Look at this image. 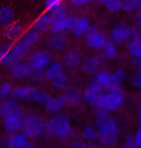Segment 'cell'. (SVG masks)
I'll list each match as a JSON object with an SVG mask.
<instances>
[{"label": "cell", "instance_id": "obj_11", "mask_svg": "<svg viewBox=\"0 0 141 148\" xmlns=\"http://www.w3.org/2000/svg\"><path fill=\"white\" fill-rule=\"evenodd\" d=\"M24 33V26L21 22H13L9 26L5 27L2 36L8 42H13L20 38Z\"/></svg>", "mask_w": 141, "mask_h": 148}, {"label": "cell", "instance_id": "obj_43", "mask_svg": "<svg viewBox=\"0 0 141 148\" xmlns=\"http://www.w3.org/2000/svg\"><path fill=\"white\" fill-rule=\"evenodd\" d=\"M137 38H139V31H138V29L135 28V27H131V40H134V39H137Z\"/></svg>", "mask_w": 141, "mask_h": 148}, {"label": "cell", "instance_id": "obj_34", "mask_svg": "<svg viewBox=\"0 0 141 148\" xmlns=\"http://www.w3.org/2000/svg\"><path fill=\"white\" fill-rule=\"evenodd\" d=\"M44 74H45V70L43 69H36V68H30V73L28 77L31 82H40L44 77Z\"/></svg>", "mask_w": 141, "mask_h": 148}, {"label": "cell", "instance_id": "obj_4", "mask_svg": "<svg viewBox=\"0 0 141 148\" xmlns=\"http://www.w3.org/2000/svg\"><path fill=\"white\" fill-rule=\"evenodd\" d=\"M48 126L52 135L60 139L68 140L73 136L70 119L65 114H56L49 120Z\"/></svg>", "mask_w": 141, "mask_h": 148}, {"label": "cell", "instance_id": "obj_42", "mask_svg": "<svg viewBox=\"0 0 141 148\" xmlns=\"http://www.w3.org/2000/svg\"><path fill=\"white\" fill-rule=\"evenodd\" d=\"M134 139H135V143H136V147H141V127L138 129L134 136Z\"/></svg>", "mask_w": 141, "mask_h": 148}, {"label": "cell", "instance_id": "obj_39", "mask_svg": "<svg viewBox=\"0 0 141 148\" xmlns=\"http://www.w3.org/2000/svg\"><path fill=\"white\" fill-rule=\"evenodd\" d=\"M124 147L126 148H134L136 147V143H135L134 136H129L124 142Z\"/></svg>", "mask_w": 141, "mask_h": 148}, {"label": "cell", "instance_id": "obj_1", "mask_svg": "<svg viewBox=\"0 0 141 148\" xmlns=\"http://www.w3.org/2000/svg\"><path fill=\"white\" fill-rule=\"evenodd\" d=\"M95 122L99 143L103 145L116 143L118 139V127L115 119L109 115V111L99 108L95 115Z\"/></svg>", "mask_w": 141, "mask_h": 148}, {"label": "cell", "instance_id": "obj_50", "mask_svg": "<svg viewBox=\"0 0 141 148\" xmlns=\"http://www.w3.org/2000/svg\"><path fill=\"white\" fill-rule=\"evenodd\" d=\"M139 71L141 72V62H140V64H139Z\"/></svg>", "mask_w": 141, "mask_h": 148}, {"label": "cell", "instance_id": "obj_14", "mask_svg": "<svg viewBox=\"0 0 141 148\" xmlns=\"http://www.w3.org/2000/svg\"><path fill=\"white\" fill-rule=\"evenodd\" d=\"M22 118L20 116H9L4 118L3 129L8 134H15L19 129H21L22 125Z\"/></svg>", "mask_w": 141, "mask_h": 148}, {"label": "cell", "instance_id": "obj_3", "mask_svg": "<svg viewBox=\"0 0 141 148\" xmlns=\"http://www.w3.org/2000/svg\"><path fill=\"white\" fill-rule=\"evenodd\" d=\"M14 99L26 101L29 103H37L40 105H46L50 101V96L46 92L41 91L40 89L34 86H20L13 89L11 94Z\"/></svg>", "mask_w": 141, "mask_h": 148}, {"label": "cell", "instance_id": "obj_13", "mask_svg": "<svg viewBox=\"0 0 141 148\" xmlns=\"http://www.w3.org/2000/svg\"><path fill=\"white\" fill-rule=\"evenodd\" d=\"M101 65V58L98 56H90L87 57L81 62V68L85 74L93 75L99 71V67Z\"/></svg>", "mask_w": 141, "mask_h": 148}, {"label": "cell", "instance_id": "obj_8", "mask_svg": "<svg viewBox=\"0 0 141 148\" xmlns=\"http://www.w3.org/2000/svg\"><path fill=\"white\" fill-rule=\"evenodd\" d=\"M131 27L127 24L120 23L114 26L110 32L109 40L114 44H122L124 42L131 40Z\"/></svg>", "mask_w": 141, "mask_h": 148}, {"label": "cell", "instance_id": "obj_44", "mask_svg": "<svg viewBox=\"0 0 141 148\" xmlns=\"http://www.w3.org/2000/svg\"><path fill=\"white\" fill-rule=\"evenodd\" d=\"M0 147H9V138L4 136L0 139Z\"/></svg>", "mask_w": 141, "mask_h": 148}, {"label": "cell", "instance_id": "obj_2", "mask_svg": "<svg viewBox=\"0 0 141 148\" xmlns=\"http://www.w3.org/2000/svg\"><path fill=\"white\" fill-rule=\"evenodd\" d=\"M108 92L103 94L97 105V108H101L109 112L118 110L123 106L125 100V93L119 87V85L111 84L108 88Z\"/></svg>", "mask_w": 141, "mask_h": 148}, {"label": "cell", "instance_id": "obj_47", "mask_svg": "<svg viewBox=\"0 0 141 148\" xmlns=\"http://www.w3.org/2000/svg\"><path fill=\"white\" fill-rule=\"evenodd\" d=\"M138 118H139V121L141 122V107L139 110H138Z\"/></svg>", "mask_w": 141, "mask_h": 148}, {"label": "cell", "instance_id": "obj_23", "mask_svg": "<svg viewBox=\"0 0 141 148\" xmlns=\"http://www.w3.org/2000/svg\"><path fill=\"white\" fill-rule=\"evenodd\" d=\"M51 25H52V23H51L50 16H49L48 12H46V14L42 15L34 22V28L35 30H37L38 32L48 31V29H50Z\"/></svg>", "mask_w": 141, "mask_h": 148}, {"label": "cell", "instance_id": "obj_46", "mask_svg": "<svg viewBox=\"0 0 141 148\" xmlns=\"http://www.w3.org/2000/svg\"><path fill=\"white\" fill-rule=\"evenodd\" d=\"M97 1L99 2V4H101V5H106V1L107 0H97Z\"/></svg>", "mask_w": 141, "mask_h": 148}, {"label": "cell", "instance_id": "obj_33", "mask_svg": "<svg viewBox=\"0 0 141 148\" xmlns=\"http://www.w3.org/2000/svg\"><path fill=\"white\" fill-rule=\"evenodd\" d=\"M138 8L137 0H123L122 1V10L125 13H132Z\"/></svg>", "mask_w": 141, "mask_h": 148}, {"label": "cell", "instance_id": "obj_25", "mask_svg": "<svg viewBox=\"0 0 141 148\" xmlns=\"http://www.w3.org/2000/svg\"><path fill=\"white\" fill-rule=\"evenodd\" d=\"M49 16H50V19H51V23L53 24L55 22L63 21L67 18V11H66V8L63 4H60L59 6H57L55 9L49 11Z\"/></svg>", "mask_w": 141, "mask_h": 148}, {"label": "cell", "instance_id": "obj_29", "mask_svg": "<svg viewBox=\"0 0 141 148\" xmlns=\"http://www.w3.org/2000/svg\"><path fill=\"white\" fill-rule=\"evenodd\" d=\"M82 138L86 141H93L96 138H98V131H96V129L94 128L92 125L87 126L82 132Z\"/></svg>", "mask_w": 141, "mask_h": 148}, {"label": "cell", "instance_id": "obj_38", "mask_svg": "<svg viewBox=\"0 0 141 148\" xmlns=\"http://www.w3.org/2000/svg\"><path fill=\"white\" fill-rule=\"evenodd\" d=\"M11 47H12V45L10 43H5L3 45H1V47H0V63H1L2 60H3L5 55L7 54V52L9 51Z\"/></svg>", "mask_w": 141, "mask_h": 148}, {"label": "cell", "instance_id": "obj_7", "mask_svg": "<svg viewBox=\"0 0 141 148\" xmlns=\"http://www.w3.org/2000/svg\"><path fill=\"white\" fill-rule=\"evenodd\" d=\"M51 54L48 51H39L32 53L28 58V65L30 68L45 70L50 64Z\"/></svg>", "mask_w": 141, "mask_h": 148}, {"label": "cell", "instance_id": "obj_22", "mask_svg": "<svg viewBox=\"0 0 141 148\" xmlns=\"http://www.w3.org/2000/svg\"><path fill=\"white\" fill-rule=\"evenodd\" d=\"M92 83L99 85L101 88H108L112 84L111 82V74L106 71H101L94 77Z\"/></svg>", "mask_w": 141, "mask_h": 148}, {"label": "cell", "instance_id": "obj_6", "mask_svg": "<svg viewBox=\"0 0 141 148\" xmlns=\"http://www.w3.org/2000/svg\"><path fill=\"white\" fill-rule=\"evenodd\" d=\"M9 116H20L23 117V112L15 99H5L2 100L0 104V117L1 118H7Z\"/></svg>", "mask_w": 141, "mask_h": 148}, {"label": "cell", "instance_id": "obj_16", "mask_svg": "<svg viewBox=\"0 0 141 148\" xmlns=\"http://www.w3.org/2000/svg\"><path fill=\"white\" fill-rule=\"evenodd\" d=\"M15 22V12L10 6L4 5L0 7V27L5 28Z\"/></svg>", "mask_w": 141, "mask_h": 148}, {"label": "cell", "instance_id": "obj_30", "mask_svg": "<svg viewBox=\"0 0 141 148\" xmlns=\"http://www.w3.org/2000/svg\"><path fill=\"white\" fill-rule=\"evenodd\" d=\"M125 79H126V74H125V72L121 69L116 70L115 72H113V74H111L112 84L120 86L124 82H125Z\"/></svg>", "mask_w": 141, "mask_h": 148}, {"label": "cell", "instance_id": "obj_24", "mask_svg": "<svg viewBox=\"0 0 141 148\" xmlns=\"http://www.w3.org/2000/svg\"><path fill=\"white\" fill-rule=\"evenodd\" d=\"M62 72H63L62 64H60L59 62H53V63L49 64V65L45 69L44 77H45L46 79L52 80L55 77H57L58 75Z\"/></svg>", "mask_w": 141, "mask_h": 148}, {"label": "cell", "instance_id": "obj_28", "mask_svg": "<svg viewBox=\"0 0 141 148\" xmlns=\"http://www.w3.org/2000/svg\"><path fill=\"white\" fill-rule=\"evenodd\" d=\"M104 57L106 59H114L117 56V49H116L114 43H107L106 46L104 47Z\"/></svg>", "mask_w": 141, "mask_h": 148}, {"label": "cell", "instance_id": "obj_9", "mask_svg": "<svg viewBox=\"0 0 141 148\" xmlns=\"http://www.w3.org/2000/svg\"><path fill=\"white\" fill-rule=\"evenodd\" d=\"M85 42L89 47L96 49H104V47L107 44L106 38L104 34H101L96 27L90 26L87 34L85 35Z\"/></svg>", "mask_w": 141, "mask_h": 148}, {"label": "cell", "instance_id": "obj_40", "mask_svg": "<svg viewBox=\"0 0 141 148\" xmlns=\"http://www.w3.org/2000/svg\"><path fill=\"white\" fill-rule=\"evenodd\" d=\"M88 145L85 141H80V140H76V141H73V143L71 144L72 147H77V148H85V147H88Z\"/></svg>", "mask_w": 141, "mask_h": 148}, {"label": "cell", "instance_id": "obj_18", "mask_svg": "<svg viewBox=\"0 0 141 148\" xmlns=\"http://www.w3.org/2000/svg\"><path fill=\"white\" fill-rule=\"evenodd\" d=\"M90 21L88 19L87 16H81L77 19L76 25L74 28V35L77 38H82L85 37V35L87 34L88 30L90 28Z\"/></svg>", "mask_w": 141, "mask_h": 148}, {"label": "cell", "instance_id": "obj_19", "mask_svg": "<svg viewBox=\"0 0 141 148\" xmlns=\"http://www.w3.org/2000/svg\"><path fill=\"white\" fill-rule=\"evenodd\" d=\"M28 142V136L23 133H15L9 138L10 148H24Z\"/></svg>", "mask_w": 141, "mask_h": 148}, {"label": "cell", "instance_id": "obj_27", "mask_svg": "<svg viewBox=\"0 0 141 148\" xmlns=\"http://www.w3.org/2000/svg\"><path fill=\"white\" fill-rule=\"evenodd\" d=\"M68 83V76L65 74V73H60L57 77H55L53 79H52V85L55 89L57 90H61L67 85Z\"/></svg>", "mask_w": 141, "mask_h": 148}, {"label": "cell", "instance_id": "obj_37", "mask_svg": "<svg viewBox=\"0 0 141 148\" xmlns=\"http://www.w3.org/2000/svg\"><path fill=\"white\" fill-rule=\"evenodd\" d=\"M131 82L135 88L141 89V72L140 71L134 73V76L131 77Z\"/></svg>", "mask_w": 141, "mask_h": 148}, {"label": "cell", "instance_id": "obj_10", "mask_svg": "<svg viewBox=\"0 0 141 148\" xmlns=\"http://www.w3.org/2000/svg\"><path fill=\"white\" fill-rule=\"evenodd\" d=\"M103 94V88L99 87V85L92 83V84L89 85L85 89V91L82 94V97H83L85 103H87L88 105L97 107V105H98Z\"/></svg>", "mask_w": 141, "mask_h": 148}, {"label": "cell", "instance_id": "obj_35", "mask_svg": "<svg viewBox=\"0 0 141 148\" xmlns=\"http://www.w3.org/2000/svg\"><path fill=\"white\" fill-rule=\"evenodd\" d=\"M77 16H67L64 21V28L65 30H74V28L76 27V22H77Z\"/></svg>", "mask_w": 141, "mask_h": 148}, {"label": "cell", "instance_id": "obj_5", "mask_svg": "<svg viewBox=\"0 0 141 148\" xmlns=\"http://www.w3.org/2000/svg\"><path fill=\"white\" fill-rule=\"evenodd\" d=\"M44 121L35 114H28V115L23 116L22 118V125H21V130L22 133L30 138H39Z\"/></svg>", "mask_w": 141, "mask_h": 148}, {"label": "cell", "instance_id": "obj_45", "mask_svg": "<svg viewBox=\"0 0 141 148\" xmlns=\"http://www.w3.org/2000/svg\"><path fill=\"white\" fill-rule=\"evenodd\" d=\"M136 19H137L138 24H139V25L141 26V13L137 14V16H136Z\"/></svg>", "mask_w": 141, "mask_h": 148}, {"label": "cell", "instance_id": "obj_17", "mask_svg": "<svg viewBox=\"0 0 141 148\" xmlns=\"http://www.w3.org/2000/svg\"><path fill=\"white\" fill-rule=\"evenodd\" d=\"M68 104L67 99L64 95L62 96H58L54 99H51L48 104L46 105V110L48 111L49 113H58L62 108H64V107Z\"/></svg>", "mask_w": 141, "mask_h": 148}, {"label": "cell", "instance_id": "obj_15", "mask_svg": "<svg viewBox=\"0 0 141 148\" xmlns=\"http://www.w3.org/2000/svg\"><path fill=\"white\" fill-rule=\"evenodd\" d=\"M64 65L69 69H74L81 64V53L76 49H70L64 55Z\"/></svg>", "mask_w": 141, "mask_h": 148}, {"label": "cell", "instance_id": "obj_36", "mask_svg": "<svg viewBox=\"0 0 141 148\" xmlns=\"http://www.w3.org/2000/svg\"><path fill=\"white\" fill-rule=\"evenodd\" d=\"M62 1L63 0H45L44 6H45L46 12H49V11L55 9L57 6H59L60 4H62Z\"/></svg>", "mask_w": 141, "mask_h": 148}, {"label": "cell", "instance_id": "obj_12", "mask_svg": "<svg viewBox=\"0 0 141 148\" xmlns=\"http://www.w3.org/2000/svg\"><path fill=\"white\" fill-rule=\"evenodd\" d=\"M11 76L16 79H23L28 77L30 73V67L28 64H24L21 62H16L10 67Z\"/></svg>", "mask_w": 141, "mask_h": 148}, {"label": "cell", "instance_id": "obj_48", "mask_svg": "<svg viewBox=\"0 0 141 148\" xmlns=\"http://www.w3.org/2000/svg\"><path fill=\"white\" fill-rule=\"evenodd\" d=\"M28 1H30V2H32V3H36V2L40 1V0H28Z\"/></svg>", "mask_w": 141, "mask_h": 148}, {"label": "cell", "instance_id": "obj_51", "mask_svg": "<svg viewBox=\"0 0 141 148\" xmlns=\"http://www.w3.org/2000/svg\"><path fill=\"white\" fill-rule=\"evenodd\" d=\"M0 47H1V44H0Z\"/></svg>", "mask_w": 141, "mask_h": 148}, {"label": "cell", "instance_id": "obj_49", "mask_svg": "<svg viewBox=\"0 0 141 148\" xmlns=\"http://www.w3.org/2000/svg\"><path fill=\"white\" fill-rule=\"evenodd\" d=\"M137 2H138V8L141 7V0H137Z\"/></svg>", "mask_w": 141, "mask_h": 148}, {"label": "cell", "instance_id": "obj_20", "mask_svg": "<svg viewBox=\"0 0 141 148\" xmlns=\"http://www.w3.org/2000/svg\"><path fill=\"white\" fill-rule=\"evenodd\" d=\"M48 45L50 49L54 51H61L67 46V39L64 35L56 33V34H52L51 37L48 39Z\"/></svg>", "mask_w": 141, "mask_h": 148}, {"label": "cell", "instance_id": "obj_41", "mask_svg": "<svg viewBox=\"0 0 141 148\" xmlns=\"http://www.w3.org/2000/svg\"><path fill=\"white\" fill-rule=\"evenodd\" d=\"M91 1H93V0H72V3H73V5H74V6L80 7L87 3H90Z\"/></svg>", "mask_w": 141, "mask_h": 148}, {"label": "cell", "instance_id": "obj_21", "mask_svg": "<svg viewBox=\"0 0 141 148\" xmlns=\"http://www.w3.org/2000/svg\"><path fill=\"white\" fill-rule=\"evenodd\" d=\"M64 96L67 99L68 104L74 106L79 105L82 100H83L81 92L74 87H68L64 92Z\"/></svg>", "mask_w": 141, "mask_h": 148}, {"label": "cell", "instance_id": "obj_31", "mask_svg": "<svg viewBox=\"0 0 141 148\" xmlns=\"http://www.w3.org/2000/svg\"><path fill=\"white\" fill-rule=\"evenodd\" d=\"M122 1L123 0H107L104 6L108 12L117 13L122 10Z\"/></svg>", "mask_w": 141, "mask_h": 148}, {"label": "cell", "instance_id": "obj_32", "mask_svg": "<svg viewBox=\"0 0 141 148\" xmlns=\"http://www.w3.org/2000/svg\"><path fill=\"white\" fill-rule=\"evenodd\" d=\"M12 84L9 82H4L0 86V99L5 100L12 94Z\"/></svg>", "mask_w": 141, "mask_h": 148}, {"label": "cell", "instance_id": "obj_26", "mask_svg": "<svg viewBox=\"0 0 141 148\" xmlns=\"http://www.w3.org/2000/svg\"><path fill=\"white\" fill-rule=\"evenodd\" d=\"M128 51L132 57L141 58V39H134L128 46Z\"/></svg>", "mask_w": 141, "mask_h": 148}]
</instances>
